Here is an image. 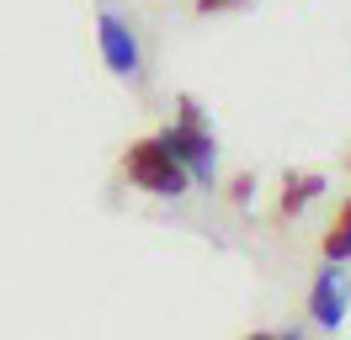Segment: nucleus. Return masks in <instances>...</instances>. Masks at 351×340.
<instances>
[{"label":"nucleus","instance_id":"423d86ee","mask_svg":"<svg viewBox=\"0 0 351 340\" xmlns=\"http://www.w3.org/2000/svg\"><path fill=\"white\" fill-rule=\"evenodd\" d=\"M325 255H330V260H351V202H346V212H341V223L330 229Z\"/></svg>","mask_w":351,"mask_h":340},{"label":"nucleus","instance_id":"20e7f679","mask_svg":"<svg viewBox=\"0 0 351 340\" xmlns=\"http://www.w3.org/2000/svg\"><path fill=\"white\" fill-rule=\"evenodd\" d=\"M346 303H351V287H346L341 271H325L314 282V319H319L325 330H335V324L346 319Z\"/></svg>","mask_w":351,"mask_h":340},{"label":"nucleus","instance_id":"f03ea898","mask_svg":"<svg viewBox=\"0 0 351 340\" xmlns=\"http://www.w3.org/2000/svg\"><path fill=\"white\" fill-rule=\"evenodd\" d=\"M160 144L171 149L176 160L186 165V175H197V181H208L213 175V138H208V127H192V123H176Z\"/></svg>","mask_w":351,"mask_h":340},{"label":"nucleus","instance_id":"7ed1b4c3","mask_svg":"<svg viewBox=\"0 0 351 340\" xmlns=\"http://www.w3.org/2000/svg\"><path fill=\"white\" fill-rule=\"evenodd\" d=\"M101 53L112 75H138V42L117 16H101Z\"/></svg>","mask_w":351,"mask_h":340},{"label":"nucleus","instance_id":"0eeeda50","mask_svg":"<svg viewBox=\"0 0 351 340\" xmlns=\"http://www.w3.org/2000/svg\"><path fill=\"white\" fill-rule=\"evenodd\" d=\"M234 5H245V0H197L202 16H213V11H234Z\"/></svg>","mask_w":351,"mask_h":340},{"label":"nucleus","instance_id":"f257e3e1","mask_svg":"<svg viewBox=\"0 0 351 340\" xmlns=\"http://www.w3.org/2000/svg\"><path fill=\"white\" fill-rule=\"evenodd\" d=\"M123 170H128L133 186L154 191V197H181V191H186V181H192V175H186V165H181V160H176V154L160 144V138L133 144L128 160H123Z\"/></svg>","mask_w":351,"mask_h":340},{"label":"nucleus","instance_id":"6e6552de","mask_svg":"<svg viewBox=\"0 0 351 340\" xmlns=\"http://www.w3.org/2000/svg\"><path fill=\"white\" fill-rule=\"evenodd\" d=\"M250 191H256V181H250V175H240V181L229 186V197H234V202H250Z\"/></svg>","mask_w":351,"mask_h":340},{"label":"nucleus","instance_id":"39448f33","mask_svg":"<svg viewBox=\"0 0 351 340\" xmlns=\"http://www.w3.org/2000/svg\"><path fill=\"white\" fill-rule=\"evenodd\" d=\"M319 191H325V175H287V186H282V212H298L308 197H319Z\"/></svg>","mask_w":351,"mask_h":340}]
</instances>
